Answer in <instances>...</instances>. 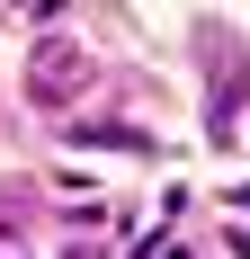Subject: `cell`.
<instances>
[{"mask_svg": "<svg viewBox=\"0 0 250 259\" xmlns=\"http://www.w3.org/2000/svg\"><path fill=\"white\" fill-rule=\"evenodd\" d=\"M72 90H80V45H45V54H36V99L63 107Z\"/></svg>", "mask_w": 250, "mask_h": 259, "instance_id": "cell-1", "label": "cell"}, {"mask_svg": "<svg viewBox=\"0 0 250 259\" xmlns=\"http://www.w3.org/2000/svg\"><path fill=\"white\" fill-rule=\"evenodd\" d=\"M72 259H99V250H72Z\"/></svg>", "mask_w": 250, "mask_h": 259, "instance_id": "cell-2", "label": "cell"}, {"mask_svg": "<svg viewBox=\"0 0 250 259\" xmlns=\"http://www.w3.org/2000/svg\"><path fill=\"white\" fill-rule=\"evenodd\" d=\"M161 259H179V250H161Z\"/></svg>", "mask_w": 250, "mask_h": 259, "instance_id": "cell-3", "label": "cell"}]
</instances>
